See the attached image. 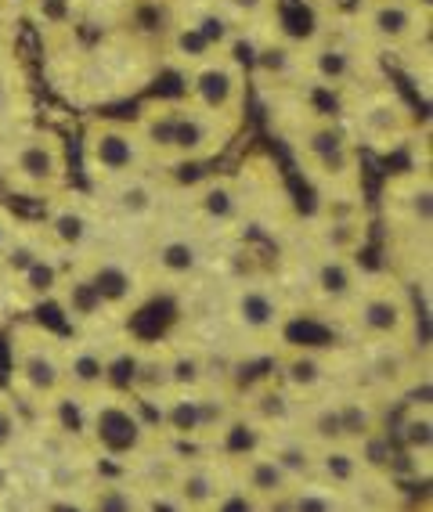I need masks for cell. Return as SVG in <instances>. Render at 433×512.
<instances>
[{"label": "cell", "instance_id": "obj_1", "mask_svg": "<svg viewBox=\"0 0 433 512\" xmlns=\"http://www.w3.org/2000/svg\"><path fill=\"white\" fill-rule=\"evenodd\" d=\"M271 127L289 145L300 174L332 206L361 202V148L336 109L314 101V91L271 101Z\"/></svg>", "mask_w": 433, "mask_h": 512}, {"label": "cell", "instance_id": "obj_2", "mask_svg": "<svg viewBox=\"0 0 433 512\" xmlns=\"http://www.w3.org/2000/svg\"><path fill=\"white\" fill-rule=\"evenodd\" d=\"M134 123L141 127L152 166L159 174H174L185 166H203L224 156L246 119L217 116L188 98H166L145 105Z\"/></svg>", "mask_w": 433, "mask_h": 512}, {"label": "cell", "instance_id": "obj_3", "mask_svg": "<svg viewBox=\"0 0 433 512\" xmlns=\"http://www.w3.org/2000/svg\"><path fill=\"white\" fill-rule=\"evenodd\" d=\"M0 181L22 199H55L69 188V148L58 130L40 123L0 127Z\"/></svg>", "mask_w": 433, "mask_h": 512}, {"label": "cell", "instance_id": "obj_4", "mask_svg": "<svg viewBox=\"0 0 433 512\" xmlns=\"http://www.w3.org/2000/svg\"><path fill=\"white\" fill-rule=\"evenodd\" d=\"M300 65H304L307 91L329 94L332 105L351 98L354 91L383 80L379 58L354 37V29L322 26L318 33L300 44Z\"/></svg>", "mask_w": 433, "mask_h": 512}, {"label": "cell", "instance_id": "obj_5", "mask_svg": "<svg viewBox=\"0 0 433 512\" xmlns=\"http://www.w3.org/2000/svg\"><path fill=\"white\" fill-rule=\"evenodd\" d=\"M343 127L358 148H369L376 156H390L408 141L419 138V116L390 80H376L354 91L336 105Z\"/></svg>", "mask_w": 433, "mask_h": 512}, {"label": "cell", "instance_id": "obj_6", "mask_svg": "<svg viewBox=\"0 0 433 512\" xmlns=\"http://www.w3.org/2000/svg\"><path fill=\"white\" fill-rule=\"evenodd\" d=\"M80 166L91 188H105V184L156 170L152 156H148L145 138H141V127L134 119L120 116L87 119L80 138Z\"/></svg>", "mask_w": 433, "mask_h": 512}, {"label": "cell", "instance_id": "obj_7", "mask_svg": "<svg viewBox=\"0 0 433 512\" xmlns=\"http://www.w3.org/2000/svg\"><path fill=\"white\" fill-rule=\"evenodd\" d=\"M365 343L376 347H412L415 339V307L408 282L387 275V271H365L351 307H347Z\"/></svg>", "mask_w": 433, "mask_h": 512}, {"label": "cell", "instance_id": "obj_8", "mask_svg": "<svg viewBox=\"0 0 433 512\" xmlns=\"http://www.w3.org/2000/svg\"><path fill=\"white\" fill-rule=\"evenodd\" d=\"M65 339L47 325H26L11 332L8 383L26 404H47L65 390Z\"/></svg>", "mask_w": 433, "mask_h": 512}, {"label": "cell", "instance_id": "obj_9", "mask_svg": "<svg viewBox=\"0 0 433 512\" xmlns=\"http://www.w3.org/2000/svg\"><path fill=\"white\" fill-rule=\"evenodd\" d=\"M170 206H177L181 224H188L199 235H235L249 228V202L242 177L235 174H206L192 184H181L170 195Z\"/></svg>", "mask_w": 433, "mask_h": 512}, {"label": "cell", "instance_id": "obj_10", "mask_svg": "<svg viewBox=\"0 0 433 512\" xmlns=\"http://www.w3.org/2000/svg\"><path fill=\"white\" fill-rule=\"evenodd\" d=\"M379 213L394 246L430 249L433 235V174L430 163H415L387 177L379 192Z\"/></svg>", "mask_w": 433, "mask_h": 512}, {"label": "cell", "instance_id": "obj_11", "mask_svg": "<svg viewBox=\"0 0 433 512\" xmlns=\"http://www.w3.org/2000/svg\"><path fill=\"white\" fill-rule=\"evenodd\" d=\"M430 26L433 8H423L419 0H365L351 29L383 62V58H401L419 40L433 37Z\"/></svg>", "mask_w": 433, "mask_h": 512}, {"label": "cell", "instance_id": "obj_12", "mask_svg": "<svg viewBox=\"0 0 433 512\" xmlns=\"http://www.w3.org/2000/svg\"><path fill=\"white\" fill-rule=\"evenodd\" d=\"M159 433L141 412V401L134 394H102L87 397V440L102 451L105 462H123V458L145 451L148 437Z\"/></svg>", "mask_w": 433, "mask_h": 512}, {"label": "cell", "instance_id": "obj_13", "mask_svg": "<svg viewBox=\"0 0 433 512\" xmlns=\"http://www.w3.org/2000/svg\"><path fill=\"white\" fill-rule=\"evenodd\" d=\"M40 235L51 246V253L65 264H73L80 256H87L94 246H102V228L105 217L98 210L94 195H83L65 188L55 199L44 202V217L37 220Z\"/></svg>", "mask_w": 433, "mask_h": 512}, {"label": "cell", "instance_id": "obj_14", "mask_svg": "<svg viewBox=\"0 0 433 512\" xmlns=\"http://www.w3.org/2000/svg\"><path fill=\"white\" fill-rule=\"evenodd\" d=\"M185 98L203 105L228 119H246V98H249V73L246 62L235 55V47L213 51L210 58H199L185 69Z\"/></svg>", "mask_w": 433, "mask_h": 512}, {"label": "cell", "instance_id": "obj_15", "mask_svg": "<svg viewBox=\"0 0 433 512\" xmlns=\"http://www.w3.org/2000/svg\"><path fill=\"white\" fill-rule=\"evenodd\" d=\"M91 195H94V202H98V210H102L105 224L152 231L159 220H166V213H170V195H174V188L159 177V170H148V174L127 177V181L94 188Z\"/></svg>", "mask_w": 433, "mask_h": 512}, {"label": "cell", "instance_id": "obj_16", "mask_svg": "<svg viewBox=\"0 0 433 512\" xmlns=\"http://www.w3.org/2000/svg\"><path fill=\"white\" fill-rule=\"evenodd\" d=\"M73 267L94 285V293L102 296L109 318H123V314L134 318V311L145 303L148 275H145V267H141L138 260H130L127 253L94 246L87 256L73 260Z\"/></svg>", "mask_w": 433, "mask_h": 512}, {"label": "cell", "instance_id": "obj_17", "mask_svg": "<svg viewBox=\"0 0 433 512\" xmlns=\"http://www.w3.org/2000/svg\"><path fill=\"white\" fill-rule=\"evenodd\" d=\"M148 249H145V267L148 282H166V285H185L206 271V242L199 231L188 224H170V217L159 220L156 228L145 231Z\"/></svg>", "mask_w": 433, "mask_h": 512}, {"label": "cell", "instance_id": "obj_18", "mask_svg": "<svg viewBox=\"0 0 433 512\" xmlns=\"http://www.w3.org/2000/svg\"><path fill=\"white\" fill-rule=\"evenodd\" d=\"M293 318L268 278H239L231 285L228 293V321L242 336L253 339H268V336H282L286 321Z\"/></svg>", "mask_w": 433, "mask_h": 512}, {"label": "cell", "instance_id": "obj_19", "mask_svg": "<svg viewBox=\"0 0 433 512\" xmlns=\"http://www.w3.org/2000/svg\"><path fill=\"white\" fill-rule=\"evenodd\" d=\"M361 278H365V271H361L358 260L347 253H332V249L314 246L311 256H307V282H311V293L318 296V303L329 307V311L347 314Z\"/></svg>", "mask_w": 433, "mask_h": 512}, {"label": "cell", "instance_id": "obj_20", "mask_svg": "<svg viewBox=\"0 0 433 512\" xmlns=\"http://www.w3.org/2000/svg\"><path fill=\"white\" fill-rule=\"evenodd\" d=\"M224 491H228V487H221V476L213 473V466L188 462V466L177 469L174 498H170V502L181 512H213L217 502L224 498Z\"/></svg>", "mask_w": 433, "mask_h": 512}, {"label": "cell", "instance_id": "obj_21", "mask_svg": "<svg viewBox=\"0 0 433 512\" xmlns=\"http://www.w3.org/2000/svg\"><path fill=\"white\" fill-rule=\"evenodd\" d=\"M239 466H242L239 469V491H246L257 505L278 502V498H286V494L296 487L293 480L278 469V462L264 448H260L257 455L242 458Z\"/></svg>", "mask_w": 433, "mask_h": 512}, {"label": "cell", "instance_id": "obj_22", "mask_svg": "<svg viewBox=\"0 0 433 512\" xmlns=\"http://www.w3.org/2000/svg\"><path fill=\"white\" fill-rule=\"evenodd\" d=\"M65 275V260H58L51 249H47L44 256H37L33 264L26 267V271H19L15 278H8L11 296H19V303H26V307H44L47 300H55V289L58 282H62Z\"/></svg>", "mask_w": 433, "mask_h": 512}, {"label": "cell", "instance_id": "obj_23", "mask_svg": "<svg viewBox=\"0 0 433 512\" xmlns=\"http://www.w3.org/2000/svg\"><path fill=\"white\" fill-rule=\"evenodd\" d=\"M105 354L102 347H91V343H73L65 347V390L80 397H94L105 390Z\"/></svg>", "mask_w": 433, "mask_h": 512}, {"label": "cell", "instance_id": "obj_24", "mask_svg": "<svg viewBox=\"0 0 433 512\" xmlns=\"http://www.w3.org/2000/svg\"><path fill=\"white\" fill-rule=\"evenodd\" d=\"M296 401L282 386H253L249 390V422H257L260 430H286L296 422Z\"/></svg>", "mask_w": 433, "mask_h": 512}, {"label": "cell", "instance_id": "obj_25", "mask_svg": "<svg viewBox=\"0 0 433 512\" xmlns=\"http://www.w3.org/2000/svg\"><path fill=\"white\" fill-rule=\"evenodd\" d=\"M397 444H401V455H394L390 469L412 466V462H419V455L430 458V451H433L430 404H415L412 412L401 419V426H397Z\"/></svg>", "mask_w": 433, "mask_h": 512}, {"label": "cell", "instance_id": "obj_26", "mask_svg": "<svg viewBox=\"0 0 433 512\" xmlns=\"http://www.w3.org/2000/svg\"><path fill=\"white\" fill-rule=\"evenodd\" d=\"M83 512H145V498L130 484H123L116 473H109L87 491Z\"/></svg>", "mask_w": 433, "mask_h": 512}, {"label": "cell", "instance_id": "obj_27", "mask_svg": "<svg viewBox=\"0 0 433 512\" xmlns=\"http://www.w3.org/2000/svg\"><path fill=\"white\" fill-rule=\"evenodd\" d=\"M264 440H268V433L260 430L257 422H249L246 415H231V419L224 422V430L217 433V451H221L228 462H242V458L257 455V451L264 448Z\"/></svg>", "mask_w": 433, "mask_h": 512}, {"label": "cell", "instance_id": "obj_28", "mask_svg": "<svg viewBox=\"0 0 433 512\" xmlns=\"http://www.w3.org/2000/svg\"><path fill=\"white\" fill-rule=\"evenodd\" d=\"M336 404H340V426L347 448H358L372 433H379V415L372 412V404L365 397H336Z\"/></svg>", "mask_w": 433, "mask_h": 512}, {"label": "cell", "instance_id": "obj_29", "mask_svg": "<svg viewBox=\"0 0 433 512\" xmlns=\"http://www.w3.org/2000/svg\"><path fill=\"white\" fill-rule=\"evenodd\" d=\"M289 350H293V357L282 365V379H286L282 390H304V394L318 390L325 383V365L318 361L322 350H296V347Z\"/></svg>", "mask_w": 433, "mask_h": 512}, {"label": "cell", "instance_id": "obj_30", "mask_svg": "<svg viewBox=\"0 0 433 512\" xmlns=\"http://www.w3.org/2000/svg\"><path fill=\"white\" fill-rule=\"evenodd\" d=\"M15 69V22L4 8H0V73Z\"/></svg>", "mask_w": 433, "mask_h": 512}, {"label": "cell", "instance_id": "obj_31", "mask_svg": "<svg viewBox=\"0 0 433 512\" xmlns=\"http://www.w3.org/2000/svg\"><path fill=\"white\" fill-rule=\"evenodd\" d=\"M19 437V415L8 401H0V451H8Z\"/></svg>", "mask_w": 433, "mask_h": 512}, {"label": "cell", "instance_id": "obj_32", "mask_svg": "<svg viewBox=\"0 0 433 512\" xmlns=\"http://www.w3.org/2000/svg\"><path fill=\"white\" fill-rule=\"evenodd\" d=\"M213 512H260V505L253 502L246 491L231 487V491H224V498L217 502V509H213Z\"/></svg>", "mask_w": 433, "mask_h": 512}, {"label": "cell", "instance_id": "obj_33", "mask_svg": "<svg viewBox=\"0 0 433 512\" xmlns=\"http://www.w3.org/2000/svg\"><path fill=\"white\" fill-rule=\"evenodd\" d=\"M22 228V217L15 210H11L8 202H0V253L8 249V242L15 238V231Z\"/></svg>", "mask_w": 433, "mask_h": 512}, {"label": "cell", "instance_id": "obj_34", "mask_svg": "<svg viewBox=\"0 0 433 512\" xmlns=\"http://www.w3.org/2000/svg\"><path fill=\"white\" fill-rule=\"evenodd\" d=\"M47 512H83V505L76 502H51V509Z\"/></svg>", "mask_w": 433, "mask_h": 512}, {"label": "cell", "instance_id": "obj_35", "mask_svg": "<svg viewBox=\"0 0 433 512\" xmlns=\"http://www.w3.org/2000/svg\"><path fill=\"white\" fill-rule=\"evenodd\" d=\"M76 4H98V0H76Z\"/></svg>", "mask_w": 433, "mask_h": 512}]
</instances>
